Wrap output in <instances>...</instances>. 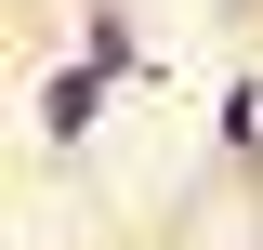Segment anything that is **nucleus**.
I'll use <instances>...</instances> for the list:
<instances>
[{
    "mask_svg": "<svg viewBox=\"0 0 263 250\" xmlns=\"http://www.w3.org/2000/svg\"><path fill=\"white\" fill-rule=\"evenodd\" d=\"M79 53H92V66H119V79L145 66V40H132V0H92V27H79Z\"/></svg>",
    "mask_w": 263,
    "mask_h": 250,
    "instance_id": "nucleus-2",
    "label": "nucleus"
},
{
    "mask_svg": "<svg viewBox=\"0 0 263 250\" xmlns=\"http://www.w3.org/2000/svg\"><path fill=\"white\" fill-rule=\"evenodd\" d=\"M224 158H237V171H263V79H237V93H224Z\"/></svg>",
    "mask_w": 263,
    "mask_h": 250,
    "instance_id": "nucleus-3",
    "label": "nucleus"
},
{
    "mask_svg": "<svg viewBox=\"0 0 263 250\" xmlns=\"http://www.w3.org/2000/svg\"><path fill=\"white\" fill-rule=\"evenodd\" d=\"M119 93V66H92V53H66L53 79H40V132H53V145H79V132H92V105Z\"/></svg>",
    "mask_w": 263,
    "mask_h": 250,
    "instance_id": "nucleus-1",
    "label": "nucleus"
}]
</instances>
